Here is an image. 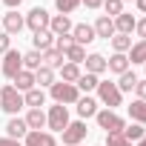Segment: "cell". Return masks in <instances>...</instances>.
Here are the masks:
<instances>
[{
    "mask_svg": "<svg viewBox=\"0 0 146 146\" xmlns=\"http://www.w3.org/2000/svg\"><path fill=\"white\" fill-rule=\"evenodd\" d=\"M12 86H15L17 92H23V95H26L29 89H35V72H26V69H23V72H17Z\"/></svg>",
    "mask_w": 146,
    "mask_h": 146,
    "instance_id": "obj_20",
    "label": "cell"
},
{
    "mask_svg": "<svg viewBox=\"0 0 146 146\" xmlns=\"http://www.w3.org/2000/svg\"><path fill=\"white\" fill-rule=\"evenodd\" d=\"M135 32H137V37H140V40H146V17H140V20L135 23Z\"/></svg>",
    "mask_w": 146,
    "mask_h": 146,
    "instance_id": "obj_39",
    "label": "cell"
},
{
    "mask_svg": "<svg viewBox=\"0 0 146 146\" xmlns=\"http://www.w3.org/2000/svg\"><path fill=\"white\" fill-rule=\"evenodd\" d=\"M23 140H26V146H57L54 135H52V132H43V129H40V132H29Z\"/></svg>",
    "mask_w": 146,
    "mask_h": 146,
    "instance_id": "obj_14",
    "label": "cell"
},
{
    "mask_svg": "<svg viewBox=\"0 0 146 146\" xmlns=\"http://www.w3.org/2000/svg\"><path fill=\"white\" fill-rule=\"evenodd\" d=\"M129 117L140 126H146V100H132L129 103Z\"/></svg>",
    "mask_w": 146,
    "mask_h": 146,
    "instance_id": "obj_24",
    "label": "cell"
},
{
    "mask_svg": "<svg viewBox=\"0 0 146 146\" xmlns=\"http://www.w3.org/2000/svg\"><path fill=\"white\" fill-rule=\"evenodd\" d=\"M0 23H3V17H0Z\"/></svg>",
    "mask_w": 146,
    "mask_h": 146,
    "instance_id": "obj_46",
    "label": "cell"
},
{
    "mask_svg": "<svg viewBox=\"0 0 146 146\" xmlns=\"http://www.w3.org/2000/svg\"><path fill=\"white\" fill-rule=\"evenodd\" d=\"M26 103H23V92H17L12 83H6L3 89H0V109H3V112H9L12 117L23 109Z\"/></svg>",
    "mask_w": 146,
    "mask_h": 146,
    "instance_id": "obj_2",
    "label": "cell"
},
{
    "mask_svg": "<svg viewBox=\"0 0 146 146\" xmlns=\"http://www.w3.org/2000/svg\"><path fill=\"white\" fill-rule=\"evenodd\" d=\"M92 29H95V37H103V40H112V37H115V20L106 17V15H100Z\"/></svg>",
    "mask_w": 146,
    "mask_h": 146,
    "instance_id": "obj_10",
    "label": "cell"
},
{
    "mask_svg": "<svg viewBox=\"0 0 146 146\" xmlns=\"http://www.w3.org/2000/svg\"><path fill=\"white\" fill-rule=\"evenodd\" d=\"M72 40H75L78 46H86L95 40V29L89 23H78V26H72Z\"/></svg>",
    "mask_w": 146,
    "mask_h": 146,
    "instance_id": "obj_11",
    "label": "cell"
},
{
    "mask_svg": "<svg viewBox=\"0 0 146 146\" xmlns=\"http://www.w3.org/2000/svg\"><path fill=\"white\" fill-rule=\"evenodd\" d=\"M86 132H89V129H86V120H75V123H69L60 135H63V143H66V146H78V143L86 137Z\"/></svg>",
    "mask_w": 146,
    "mask_h": 146,
    "instance_id": "obj_8",
    "label": "cell"
},
{
    "mask_svg": "<svg viewBox=\"0 0 146 146\" xmlns=\"http://www.w3.org/2000/svg\"><path fill=\"white\" fill-rule=\"evenodd\" d=\"M80 75H83V72H80L78 63H63V66H60V80H63V83H78Z\"/></svg>",
    "mask_w": 146,
    "mask_h": 146,
    "instance_id": "obj_23",
    "label": "cell"
},
{
    "mask_svg": "<svg viewBox=\"0 0 146 146\" xmlns=\"http://www.w3.org/2000/svg\"><path fill=\"white\" fill-rule=\"evenodd\" d=\"M80 3H83L86 9H100V6H103V0H80Z\"/></svg>",
    "mask_w": 146,
    "mask_h": 146,
    "instance_id": "obj_41",
    "label": "cell"
},
{
    "mask_svg": "<svg viewBox=\"0 0 146 146\" xmlns=\"http://www.w3.org/2000/svg\"><path fill=\"white\" fill-rule=\"evenodd\" d=\"M137 75H135V72H123V75H120V80H117V89H120V95L123 92H132L135 86H137Z\"/></svg>",
    "mask_w": 146,
    "mask_h": 146,
    "instance_id": "obj_32",
    "label": "cell"
},
{
    "mask_svg": "<svg viewBox=\"0 0 146 146\" xmlns=\"http://www.w3.org/2000/svg\"><path fill=\"white\" fill-rule=\"evenodd\" d=\"M143 66H146V63H143Z\"/></svg>",
    "mask_w": 146,
    "mask_h": 146,
    "instance_id": "obj_48",
    "label": "cell"
},
{
    "mask_svg": "<svg viewBox=\"0 0 146 146\" xmlns=\"http://www.w3.org/2000/svg\"><path fill=\"white\" fill-rule=\"evenodd\" d=\"M23 20H26V26H29V29L37 35V32H46V29H49V20H52V15H49L43 6H35V9H32V12L23 17Z\"/></svg>",
    "mask_w": 146,
    "mask_h": 146,
    "instance_id": "obj_6",
    "label": "cell"
},
{
    "mask_svg": "<svg viewBox=\"0 0 146 146\" xmlns=\"http://www.w3.org/2000/svg\"><path fill=\"white\" fill-rule=\"evenodd\" d=\"M9 49H12V37H9L6 32H0V54H6Z\"/></svg>",
    "mask_w": 146,
    "mask_h": 146,
    "instance_id": "obj_38",
    "label": "cell"
},
{
    "mask_svg": "<svg viewBox=\"0 0 146 146\" xmlns=\"http://www.w3.org/2000/svg\"><path fill=\"white\" fill-rule=\"evenodd\" d=\"M135 92H137V100H146V78H143V80H137Z\"/></svg>",
    "mask_w": 146,
    "mask_h": 146,
    "instance_id": "obj_40",
    "label": "cell"
},
{
    "mask_svg": "<svg viewBox=\"0 0 146 146\" xmlns=\"http://www.w3.org/2000/svg\"><path fill=\"white\" fill-rule=\"evenodd\" d=\"M75 106H78L80 120H86V117H95V115H98V100H95V98H89V95H80Z\"/></svg>",
    "mask_w": 146,
    "mask_h": 146,
    "instance_id": "obj_13",
    "label": "cell"
},
{
    "mask_svg": "<svg viewBox=\"0 0 146 146\" xmlns=\"http://www.w3.org/2000/svg\"><path fill=\"white\" fill-rule=\"evenodd\" d=\"M95 120H98V126H100L106 135H120L123 126H126V120H123L117 112H112V109H98Z\"/></svg>",
    "mask_w": 146,
    "mask_h": 146,
    "instance_id": "obj_3",
    "label": "cell"
},
{
    "mask_svg": "<svg viewBox=\"0 0 146 146\" xmlns=\"http://www.w3.org/2000/svg\"><path fill=\"white\" fill-rule=\"evenodd\" d=\"M129 63L135 66V63H146V40H137V43H132V49H129Z\"/></svg>",
    "mask_w": 146,
    "mask_h": 146,
    "instance_id": "obj_28",
    "label": "cell"
},
{
    "mask_svg": "<svg viewBox=\"0 0 146 146\" xmlns=\"http://www.w3.org/2000/svg\"><path fill=\"white\" fill-rule=\"evenodd\" d=\"M98 83H100V78H98V75H89V72H86V75H80V78H78V83H75V86H78V92H95V89H98Z\"/></svg>",
    "mask_w": 146,
    "mask_h": 146,
    "instance_id": "obj_29",
    "label": "cell"
},
{
    "mask_svg": "<svg viewBox=\"0 0 146 146\" xmlns=\"http://www.w3.org/2000/svg\"><path fill=\"white\" fill-rule=\"evenodd\" d=\"M32 43H35V49L43 54V52H49V49L54 46V35H52L49 29H46V32H37V35L32 37Z\"/></svg>",
    "mask_w": 146,
    "mask_h": 146,
    "instance_id": "obj_21",
    "label": "cell"
},
{
    "mask_svg": "<svg viewBox=\"0 0 146 146\" xmlns=\"http://www.w3.org/2000/svg\"><path fill=\"white\" fill-rule=\"evenodd\" d=\"M52 83H54V69L40 66V69L35 72V86H37V89H43V86H52Z\"/></svg>",
    "mask_w": 146,
    "mask_h": 146,
    "instance_id": "obj_26",
    "label": "cell"
},
{
    "mask_svg": "<svg viewBox=\"0 0 146 146\" xmlns=\"http://www.w3.org/2000/svg\"><path fill=\"white\" fill-rule=\"evenodd\" d=\"M112 49L120 52V54H126V52L132 49V35H115V37H112Z\"/></svg>",
    "mask_w": 146,
    "mask_h": 146,
    "instance_id": "obj_33",
    "label": "cell"
},
{
    "mask_svg": "<svg viewBox=\"0 0 146 146\" xmlns=\"http://www.w3.org/2000/svg\"><path fill=\"white\" fill-rule=\"evenodd\" d=\"M106 146H132L123 135H106Z\"/></svg>",
    "mask_w": 146,
    "mask_h": 146,
    "instance_id": "obj_37",
    "label": "cell"
},
{
    "mask_svg": "<svg viewBox=\"0 0 146 146\" xmlns=\"http://www.w3.org/2000/svg\"><path fill=\"white\" fill-rule=\"evenodd\" d=\"M0 146H20V140H12V137H0Z\"/></svg>",
    "mask_w": 146,
    "mask_h": 146,
    "instance_id": "obj_42",
    "label": "cell"
},
{
    "mask_svg": "<svg viewBox=\"0 0 146 146\" xmlns=\"http://www.w3.org/2000/svg\"><path fill=\"white\" fill-rule=\"evenodd\" d=\"M23 103H26V106H29V109H40V106H43V103H46V92H43V89H37V86H35V89H29V92H26V95H23Z\"/></svg>",
    "mask_w": 146,
    "mask_h": 146,
    "instance_id": "obj_22",
    "label": "cell"
},
{
    "mask_svg": "<svg viewBox=\"0 0 146 146\" xmlns=\"http://www.w3.org/2000/svg\"><path fill=\"white\" fill-rule=\"evenodd\" d=\"M63 60H66V57H63V52H57L54 46H52L49 52H43V66H49V69H60V66H63Z\"/></svg>",
    "mask_w": 146,
    "mask_h": 146,
    "instance_id": "obj_30",
    "label": "cell"
},
{
    "mask_svg": "<svg viewBox=\"0 0 146 146\" xmlns=\"http://www.w3.org/2000/svg\"><path fill=\"white\" fill-rule=\"evenodd\" d=\"M135 146H146V135H143V137H140V140H137Z\"/></svg>",
    "mask_w": 146,
    "mask_h": 146,
    "instance_id": "obj_45",
    "label": "cell"
},
{
    "mask_svg": "<svg viewBox=\"0 0 146 146\" xmlns=\"http://www.w3.org/2000/svg\"><path fill=\"white\" fill-rule=\"evenodd\" d=\"M123 3H126V0H123Z\"/></svg>",
    "mask_w": 146,
    "mask_h": 146,
    "instance_id": "obj_47",
    "label": "cell"
},
{
    "mask_svg": "<svg viewBox=\"0 0 146 146\" xmlns=\"http://www.w3.org/2000/svg\"><path fill=\"white\" fill-rule=\"evenodd\" d=\"M135 6H137L140 15H146V0H135Z\"/></svg>",
    "mask_w": 146,
    "mask_h": 146,
    "instance_id": "obj_44",
    "label": "cell"
},
{
    "mask_svg": "<svg viewBox=\"0 0 146 146\" xmlns=\"http://www.w3.org/2000/svg\"><path fill=\"white\" fill-rule=\"evenodd\" d=\"M103 9H106V17H117V15H123V0H103Z\"/></svg>",
    "mask_w": 146,
    "mask_h": 146,
    "instance_id": "obj_34",
    "label": "cell"
},
{
    "mask_svg": "<svg viewBox=\"0 0 146 146\" xmlns=\"http://www.w3.org/2000/svg\"><path fill=\"white\" fill-rule=\"evenodd\" d=\"M72 43H75V40H72V35H57V37H54V49H57V52H66Z\"/></svg>",
    "mask_w": 146,
    "mask_h": 146,
    "instance_id": "obj_36",
    "label": "cell"
},
{
    "mask_svg": "<svg viewBox=\"0 0 146 146\" xmlns=\"http://www.w3.org/2000/svg\"><path fill=\"white\" fill-rule=\"evenodd\" d=\"M120 135H123L129 143H137V140L146 135V129H143L140 123H129V126H123V132H120Z\"/></svg>",
    "mask_w": 146,
    "mask_h": 146,
    "instance_id": "obj_31",
    "label": "cell"
},
{
    "mask_svg": "<svg viewBox=\"0 0 146 146\" xmlns=\"http://www.w3.org/2000/svg\"><path fill=\"white\" fill-rule=\"evenodd\" d=\"M49 32H52L54 37H57V35H72V20H69V15H52Z\"/></svg>",
    "mask_w": 146,
    "mask_h": 146,
    "instance_id": "obj_12",
    "label": "cell"
},
{
    "mask_svg": "<svg viewBox=\"0 0 146 146\" xmlns=\"http://www.w3.org/2000/svg\"><path fill=\"white\" fill-rule=\"evenodd\" d=\"M54 6H57L60 15H72V12L80 6V0H54Z\"/></svg>",
    "mask_w": 146,
    "mask_h": 146,
    "instance_id": "obj_35",
    "label": "cell"
},
{
    "mask_svg": "<svg viewBox=\"0 0 146 146\" xmlns=\"http://www.w3.org/2000/svg\"><path fill=\"white\" fill-rule=\"evenodd\" d=\"M135 17L129 15V12H123V15H117L115 17V35H132L135 32Z\"/></svg>",
    "mask_w": 146,
    "mask_h": 146,
    "instance_id": "obj_17",
    "label": "cell"
},
{
    "mask_svg": "<svg viewBox=\"0 0 146 146\" xmlns=\"http://www.w3.org/2000/svg\"><path fill=\"white\" fill-rule=\"evenodd\" d=\"M49 92H52V100L60 103V106H72V103H78V98H80V92H78L75 83H63V80H54L49 86Z\"/></svg>",
    "mask_w": 146,
    "mask_h": 146,
    "instance_id": "obj_1",
    "label": "cell"
},
{
    "mask_svg": "<svg viewBox=\"0 0 146 146\" xmlns=\"http://www.w3.org/2000/svg\"><path fill=\"white\" fill-rule=\"evenodd\" d=\"M23 120H26L29 132H40V129L46 126V112H43V109H29V115H26Z\"/></svg>",
    "mask_w": 146,
    "mask_h": 146,
    "instance_id": "obj_18",
    "label": "cell"
},
{
    "mask_svg": "<svg viewBox=\"0 0 146 146\" xmlns=\"http://www.w3.org/2000/svg\"><path fill=\"white\" fill-rule=\"evenodd\" d=\"M6 132H9V137H12V140H20V137H26V135H29V126H26V120H23V117H17V115H15V117L9 120Z\"/></svg>",
    "mask_w": 146,
    "mask_h": 146,
    "instance_id": "obj_19",
    "label": "cell"
},
{
    "mask_svg": "<svg viewBox=\"0 0 146 146\" xmlns=\"http://www.w3.org/2000/svg\"><path fill=\"white\" fill-rule=\"evenodd\" d=\"M86 72L89 75H103L106 72V57L103 54H98V52H92V54H86Z\"/></svg>",
    "mask_w": 146,
    "mask_h": 146,
    "instance_id": "obj_15",
    "label": "cell"
},
{
    "mask_svg": "<svg viewBox=\"0 0 146 146\" xmlns=\"http://www.w3.org/2000/svg\"><path fill=\"white\" fill-rule=\"evenodd\" d=\"M106 72H115V75H123V72H129V57L115 52L109 60H106Z\"/></svg>",
    "mask_w": 146,
    "mask_h": 146,
    "instance_id": "obj_16",
    "label": "cell"
},
{
    "mask_svg": "<svg viewBox=\"0 0 146 146\" xmlns=\"http://www.w3.org/2000/svg\"><path fill=\"white\" fill-rule=\"evenodd\" d=\"M3 3H6V6H9V9H17V6H20V3H26V0H3Z\"/></svg>",
    "mask_w": 146,
    "mask_h": 146,
    "instance_id": "obj_43",
    "label": "cell"
},
{
    "mask_svg": "<svg viewBox=\"0 0 146 146\" xmlns=\"http://www.w3.org/2000/svg\"><path fill=\"white\" fill-rule=\"evenodd\" d=\"M3 32L9 35V37H15V35H20L23 32V26H26V20H23V15H17L15 9H9V15H3Z\"/></svg>",
    "mask_w": 146,
    "mask_h": 146,
    "instance_id": "obj_9",
    "label": "cell"
},
{
    "mask_svg": "<svg viewBox=\"0 0 146 146\" xmlns=\"http://www.w3.org/2000/svg\"><path fill=\"white\" fill-rule=\"evenodd\" d=\"M40 66H43V54H40L37 49H32V52L23 54V69H26V72H37Z\"/></svg>",
    "mask_w": 146,
    "mask_h": 146,
    "instance_id": "obj_27",
    "label": "cell"
},
{
    "mask_svg": "<svg viewBox=\"0 0 146 146\" xmlns=\"http://www.w3.org/2000/svg\"><path fill=\"white\" fill-rule=\"evenodd\" d=\"M95 92H98L100 103H103L106 109H112V112H115V106H120V103H123V95H120L117 83H112V80H100Z\"/></svg>",
    "mask_w": 146,
    "mask_h": 146,
    "instance_id": "obj_4",
    "label": "cell"
},
{
    "mask_svg": "<svg viewBox=\"0 0 146 146\" xmlns=\"http://www.w3.org/2000/svg\"><path fill=\"white\" fill-rule=\"evenodd\" d=\"M0 72H3L9 80H15L17 72H23V54L15 52V49H9V52L3 54V66H0Z\"/></svg>",
    "mask_w": 146,
    "mask_h": 146,
    "instance_id": "obj_7",
    "label": "cell"
},
{
    "mask_svg": "<svg viewBox=\"0 0 146 146\" xmlns=\"http://www.w3.org/2000/svg\"><path fill=\"white\" fill-rule=\"evenodd\" d=\"M63 57H66V63H83L86 60V46H78V43H72L66 52H63Z\"/></svg>",
    "mask_w": 146,
    "mask_h": 146,
    "instance_id": "obj_25",
    "label": "cell"
},
{
    "mask_svg": "<svg viewBox=\"0 0 146 146\" xmlns=\"http://www.w3.org/2000/svg\"><path fill=\"white\" fill-rule=\"evenodd\" d=\"M69 123H72V120H69V109H66V106H60V103L49 106V112H46V126H49L52 132H63Z\"/></svg>",
    "mask_w": 146,
    "mask_h": 146,
    "instance_id": "obj_5",
    "label": "cell"
}]
</instances>
